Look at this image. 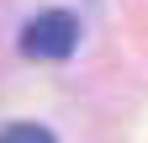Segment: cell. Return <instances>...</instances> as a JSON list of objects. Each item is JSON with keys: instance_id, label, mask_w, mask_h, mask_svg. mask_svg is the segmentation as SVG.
Here are the masks:
<instances>
[{"instance_id": "6da1fadb", "label": "cell", "mask_w": 148, "mask_h": 143, "mask_svg": "<svg viewBox=\"0 0 148 143\" xmlns=\"http://www.w3.org/2000/svg\"><path fill=\"white\" fill-rule=\"evenodd\" d=\"M79 48V21L69 11H42L21 27V53L27 58H69Z\"/></svg>"}, {"instance_id": "7a4b0ae2", "label": "cell", "mask_w": 148, "mask_h": 143, "mask_svg": "<svg viewBox=\"0 0 148 143\" xmlns=\"http://www.w3.org/2000/svg\"><path fill=\"white\" fill-rule=\"evenodd\" d=\"M0 143H58V138L37 122H11V127H0Z\"/></svg>"}]
</instances>
